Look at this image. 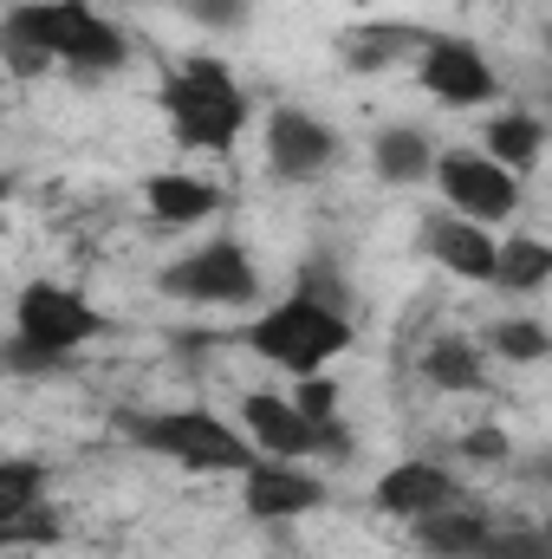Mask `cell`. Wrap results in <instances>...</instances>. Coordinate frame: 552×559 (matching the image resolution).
<instances>
[{"instance_id":"603a6c76","label":"cell","mask_w":552,"mask_h":559,"mask_svg":"<svg viewBox=\"0 0 552 559\" xmlns=\"http://www.w3.org/2000/svg\"><path fill=\"white\" fill-rule=\"evenodd\" d=\"M0 59H7V72H20V79H39L52 59H46V46L20 26V20H0Z\"/></svg>"},{"instance_id":"d4e9b609","label":"cell","mask_w":552,"mask_h":559,"mask_svg":"<svg viewBox=\"0 0 552 559\" xmlns=\"http://www.w3.org/2000/svg\"><path fill=\"white\" fill-rule=\"evenodd\" d=\"M481 559H552V540L540 527H501V534H488Z\"/></svg>"},{"instance_id":"6da1fadb","label":"cell","mask_w":552,"mask_h":559,"mask_svg":"<svg viewBox=\"0 0 552 559\" xmlns=\"http://www.w3.org/2000/svg\"><path fill=\"white\" fill-rule=\"evenodd\" d=\"M163 111H169V131L189 150H235L241 124H248V92L235 85V72L221 59H182L169 79H163Z\"/></svg>"},{"instance_id":"ba28073f","label":"cell","mask_w":552,"mask_h":559,"mask_svg":"<svg viewBox=\"0 0 552 559\" xmlns=\"http://www.w3.org/2000/svg\"><path fill=\"white\" fill-rule=\"evenodd\" d=\"M416 79H422V92H429L435 105H448V111H475V105H494V92H501V79H494L488 52H481L475 39H448V33L422 39Z\"/></svg>"},{"instance_id":"7402d4cb","label":"cell","mask_w":552,"mask_h":559,"mask_svg":"<svg viewBox=\"0 0 552 559\" xmlns=\"http://www.w3.org/2000/svg\"><path fill=\"white\" fill-rule=\"evenodd\" d=\"M488 345H494L507 365H540L552 352V332L540 319H501V325H488Z\"/></svg>"},{"instance_id":"7c38bea8","label":"cell","mask_w":552,"mask_h":559,"mask_svg":"<svg viewBox=\"0 0 552 559\" xmlns=\"http://www.w3.org/2000/svg\"><path fill=\"white\" fill-rule=\"evenodd\" d=\"M422 248L435 267H448L455 280H494V235L481 222H461V215H429L422 222Z\"/></svg>"},{"instance_id":"9c48e42d","label":"cell","mask_w":552,"mask_h":559,"mask_svg":"<svg viewBox=\"0 0 552 559\" xmlns=\"http://www.w3.org/2000/svg\"><path fill=\"white\" fill-rule=\"evenodd\" d=\"M241 501L254 521H299L325 501V481L305 462H248L241 475Z\"/></svg>"},{"instance_id":"d6986e66","label":"cell","mask_w":552,"mask_h":559,"mask_svg":"<svg viewBox=\"0 0 552 559\" xmlns=\"http://www.w3.org/2000/svg\"><path fill=\"white\" fill-rule=\"evenodd\" d=\"M371 163H377V176H384V182H422V176H429V163H435V150H429L422 131L391 124L384 138L371 143Z\"/></svg>"},{"instance_id":"5b68a950","label":"cell","mask_w":552,"mask_h":559,"mask_svg":"<svg viewBox=\"0 0 552 559\" xmlns=\"http://www.w3.org/2000/svg\"><path fill=\"white\" fill-rule=\"evenodd\" d=\"M156 286L169 299H189V306H248L261 293V267L241 241H208V248L169 261Z\"/></svg>"},{"instance_id":"3957f363","label":"cell","mask_w":552,"mask_h":559,"mask_svg":"<svg viewBox=\"0 0 552 559\" xmlns=\"http://www.w3.org/2000/svg\"><path fill=\"white\" fill-rule=\"evenodd\" d=\"M131 442L176 462V468H195V475H248L254 449L235 423H221L215 411H149V417H131Z\"/></svg>"},{"instance_id":"e0dca14e","label":"cell","mask_w":552,"mask_h":559,"mask_svg":"<svg viewBox=\"0 0 552 559\" xmlns=\"http://www.w3.org/2000/svg\"><path fill=\"white\" fill-rule=\"evenodd\" d=\"M422 378H429L435 391H481V384H488L481 345H468V338L442 332V338H435V345L422 352Z\"/></svg>"},{"instance_id":"ffe728a7","label":"cell","mask_w":552,"mask_h":559,"mask_svg":"<svg viewBox=\"0 0 552 559\" xmlns=\"http://www.w3.org/2000/svg\"><path fill=\"white\" fill-rule=\"evenodd\" d=\"M422 39H429V33H416V26H358V33L345 39V66H351V72H384L397 52H410Z\"/></svg>"},{"instance_id":"83f0119b","label":"cell","mask_w":552,"mask_h":559,"mask_svg":"<svg viewBox=\"0 0 552 559\" xmlns=\"http://www.w3.org/2000/svg\"><path fill=\"white\" fill-rule=\"evenodd\" d=\"M182 13L195 26H241L248 20V0H182Z\"/></svg>"},{"instance_id":"52a82bcc","label":"cell","mask_w":552,"mask_h":559,"mask_svg":"<svg viewBox=\"0 0 552 559\" xmlns=\"http://www.w3.org/2000/svg\"><path fill=\"white\" fill-rule=\"evenodd\" d=\"M435 169V182H442V195H448V215H461V222H507L514 209H520V176L514 169H501L494 156H481V150H448V156H435L429 163Z\"/></svg>"},{"instance_id":"2e32d148","label":"cell","mask_w":552,"mask_h":559,"mask_svg":"<svg viewBox=\"0 0 552 559\" xmlns=\"http://www.w3.org/2000/svg\"><path fill=\"white\" fill-rule=\"evenodd\" d=\"M540 150H547V124H540L533 111H501V118L488 124V150H481V156H494L501 169L527 176V169L540 163Z\"/></svg>"},{"instance_id":"7a4b0ae2","label":"cell","mask_w":552,"mask_h":559,"mask_svg":"<svg viewBox=\"0 0 552 559\" xmlns=\"http://www.w3.org/2000/svg\"><path fill=\"white\" fill-rule=\"evenodd\" d=\"M248 345H254L267 365H279V371L312 378V371H325L338 352H351V312H345V306H325V299L292 293V299H279L274 312H261V319H254Z\"/></svg>"},{"instance_id":"8fae6325","label":"cell","mask_w":552,"mask_h":559,"mask_svg":"<svg viewBox=\"0 0 552 559\" xmlns=\"http://www.w3.org/2000/svg\"><path fill=\"white\" fill-rule=\"evenodd\" d=\"M241 423H248V449H261L267 462H305L319 449V429L292 411V397H267L254 391L241 404Z\"/></svg>"},{"instance_id":"277c9868","label":"cell","mask_w":552,"mask_h":559,"mask_svg":"<svg viewBox=\"0 0 552 559\" xmlns=\"http://www.w3.org/2000/svg\"><path fill=\"white\" fill-rule=\"evenodd\" d=\"M7 20H20L39 46H46V59H59V66H79V72H118L124 66V33L98 13V7H85V0H20Z\"/></svg>"},{"instance_id":"30bf717a","label":"cell","mask_w":552,"mask_h":559,"mask_svg":"<svg viewBox=\"0 0 552 559\" xmlns=\"http://www.w3.org/2000/svg\"><path fill=\"white\" fill-rule=\"evenodd\" d=\"M332 156H338V138H332L312 111L279 105L274 118H267V163H274L279 182H312Z\"/></svg>"},{"instance_id":"ac0fdd59","label":"cell","mask_w":552,"mask_h":559,"mask_svg":"<svg viewBox=\"0 0 552 559\" xmlns=\"http://www.w3.org/2000/svg\"><path fill=\"white\" fill-rule=\"evenodd\" d=\"M552 280V248L533 235H514V241H494V280L488 286H507V293H540Z\"/></svg>"},{"instance_id":"9a60e30c","label":"cell","mask_w":552,"mask_h":559,"mask_svg":"<svg viewBox=\"0 0 552 559\" xmlns=\"http://www.w3.org/2000/svg\"><path fill=\"white\" fill-rule=\"evenodd\" d=\"M215 202H221V195H215L202 176H169V169H163V176L143 182V209H149L163 228H189V222L215 215Z\"/></svg>"},{"instance_id":"4316f807","label":"cell","mask_w":552,"mask_h":559,"mask_svg":"<svg viewBox=\"0 0 552 559\" xmlns=\"http://www.w3.org/2000/svg\"><path fill=\"white\" fill-rule=\"evenodd\" d=\"M65 358H52V352H39V345H26V338H7L0 345V371H26V378H39V371H59Z\"/></svg>"},{"instance_id":"4fadbf2b","label":"cell","mask_w":552,"mask_h":559,"mask_svg":"<svg viewBox=\"0 0 552 559\" xmlns=\"http://www.w3.org/2000/svg\"><path fill=\"white\" fill-rule=\"evenodd\" d=\"M448 501H455V475L435 468V462H397V468L377 475V508H384V514L422 521V514H435V508H448Z\"/></svg>"},{"instance_id":"5bb4252c","label":"cell","mask_w":552,"mask_h":559,"mask_svg":"<svg viewBox=\"0 0 552 559\" xmlns=\"http://www.w3.org/2000/svg\"><path fill=\"white\" fill-rule=\"evenodd\" d=\"M488 534H494V527H488L475 508H461V501H448V508H435V514L416 521V547H422V559H481Z\"/></svg>"},{"instance_id":"484cf974","label":"cell","mask_w":552,"mask_h":559,"mask_svg":"<svg viewBox=\"0 0 552 559\" xmlns=\"http://www.w3.org/2000/svg\"><path fill=\"white\" fill-rule=\"evenodd\" d=\"M292 411H299L305 423H332V417H338V384L312 371V378H305V384L292 391Z\"/></svg>"},{"instance_id":"8992f818","label":"cell","mask_w":552,"mask_h":559,"mask_svg":"<svg viewBox=\"0 0 552 559\" xmlns=\"http://www.w3.org/2000/svg\"><path fill=\"white\" fill-rule=\"evenodd\" d=\"M98 332H105V312H98V306H85L79 293L52 286V280H33V286L13 299V338L39 345V352H52V358L85 352Z\"/></svg>"},{"instance_id":"f1b7e54d","label":"cell","mask_w":552,"mask_h":559,"mask_svg":"<svg viewBox=\"0 0 552 559\" xmlns=\"http://www.w3.org/2000/svg\"><path fill=\"white\" fill-rule=\"evenodd\" d=\"M475 462H507V436L494 429V423H481V429H468V442H461Z\"/></svg>"},{"instance_id":"44dd1931","label":"cell","mask_w":552,"mask_h":559,"mask_svg":"<svg viewBox=\"0 0 552 559\" xmlns=\"http://www.w3.org/2000/svg\"><path fill=\"white\" fill-rule=\"evenodd\" d=\"M46 501V462H33V455H0V521H13V514H26V508H39Z\"/></svg>"},{"instance_id":"cb8c5ba5","label":"cell","mask_w":552,"mask_h":559,"mask_svg":"<svg viewBox=\"0 0 552 559\" xmlns=\"http://www.w3.org/2000/svg\"><path fill=\"white\" fill-rule=\"evenodd\" d=\"M52 540H59V514L46 501L13 514V521H0V547H52Z\"/></svg>"}]
</instances>
